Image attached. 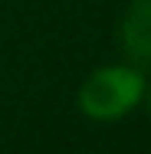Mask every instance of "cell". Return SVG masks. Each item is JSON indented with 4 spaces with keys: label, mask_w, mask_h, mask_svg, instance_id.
I'll return each instance as SVG.
<instances>
[{
    "label": "cell",
    "mask_w": 151,
    "mask_h": 154,
    "mask_svg": "<svg viewBox=\"0 0 151 154\" xmlns=\"http://www.w3.org/2000/svg\"><path fill=\"white\" fill-rule=\"evenodd\" d=\"M145 75L135 66H99L76 92L79 112L92 122H118L145 98Z\"/></svg>",
    "instance_id": "cell-1"
},
{
    "label": "cell",
    "mask_w": 151,
    "mask_h": 154,
    "mask_svg": "<svg viewBox=\"0 0 151 154\" xmlns=\"http://www.w3.org/2000/svg\"><path fill=\"white\" fill-rule=\"evenodd\" d=\"M118 46L128 66L135 69L151 66V0H128L118 23Z\"/></svg>",
    "instance_id": "cell-2"
},
{
    "label": "cell",
    "mask_w": 151,
    "mask_h": 154,
    "mask_svg": "<svg viewBox=\"0 0 151 154\" xmlns=\"http://www.w3.org/2000/svg\"><path fill=\"white\" fill-rule=\"evenodd\" d=\"M145 98H148V112H151V85L145 89Z\"/></svg>",
    "instance_id": "cell-3"
}]
</instances>
